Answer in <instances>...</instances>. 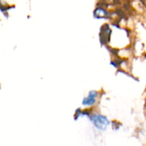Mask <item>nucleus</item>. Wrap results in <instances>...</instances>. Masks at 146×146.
Returning a JSON list of instances; mask_svg holds the SVG:
<instances>
[{"instance_id": "f257e3e1", "label": "nucleus", "mask_w": 146, "mask_h": 146, "mask_svg": "<svg viewBox=\"0 0 146 146\" xmlns=\"http://www.w3.org/2000/svg\"><path fill=\"white\" fill-rule=\"evenodd\" d=\"M94 123H95V125L100 128H104V127L108 125V121L106 118H104V117L96 116L95 118H94Z\"/></svg>"}]
</instances>
